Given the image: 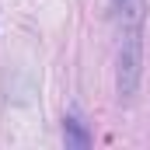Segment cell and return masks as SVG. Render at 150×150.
Wrapping results in <instances>:
<instances>
[{
    "label": "cell",
    "mask_w": 150,
    "mask_h": 150,
    "mask_svg": "<svg viewBox=\"0 0 150 150\" xmlns=\"http://www.w3.org/2000/svg\"><path fill=\"white\" fill-rule=\"evenodd\" d=\"M115 18V94L133 101L143 80V38H147V0H112Z\"/></svg>",
    "instance_id": "6da1fadb"
},
{
    "label": "cell",
    "mask_w": 150,
    "mask_h": 150,
    "mask_svg": "<svg viewBox=\"0 0 150 150\" xmlns=\"http://www.w3.org/2000/svg\"><path fill=\"white\" fill-rule=\"evenodd\" d=\"M63 140H67V150H87L91 147V133L84 129V122L77 115L63 119Z\"/></svg>",
    "instance_id": "7a4b0ae2"
}]
</instances>
